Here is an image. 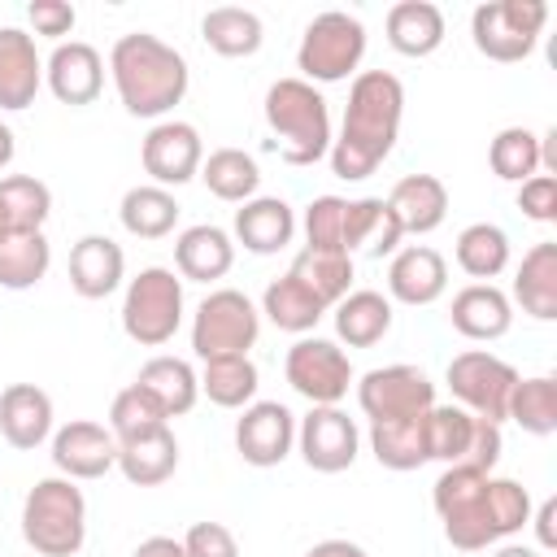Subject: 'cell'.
Instances as JSON below:
<instances>
[{
    "mask_svg": "<svg viewBox=\"0 0 557 557\" xmlns=\"http://www.w3.org/2000/svg\"><path fill=\"white\" fill-rule=\"evenodd\" d=\"M257 366L252 357H213L200 370V392L218 405V409H248L257 400Z\"/></svg>",
    "mask_w": 557,
    "mask_h": 557,
    "instance_id": "74e56055",
    "label": "cell"
},
{
    "mask_svg": "<svg viewBox=\"0 0 557 557\" xmlns=\"http://www.w3.org/2000/svg\"><path fill=\"white\" fill-rule=\"evenodd\" d=\"M487 165L505 183H527L540 170V135L527 126H505L487 148Z\"/></svg>",
    "mask_w": 557,
    "mask_h": 557,
    "instance_id": "f6af8a7d",
    "label": "cell"
},
{
    "mask_svg": "<svg viewBox=\"0 0 557 557\" xmlns=\"http://www.w3.org/2000/svg\"><path fill=\"white\" fill-rule=\"evenodd\" d=\"M265 126L287 165H318L331 152V109L326 96L305 78H278L265 91Z\"/></svg>",
    "mask_w": 557,
    "mask_h": 557,
    "instance_id": "3957f363",
    "label": "cell"
},
{
    "mask_svg": "<svg viewBox=\"0 0 557 557\" xmlns=\"http://www.w3.org/2000/svg\"><path fill=\"white\" fill-rule=\"evenodd\" d=\"M117 218L126 226V235L135 239H165L178 222V200L170 187H157V183H139L122 196L117 205Z\"/></svg>",
    "mask_w": 557,
    "mask_h": 557,
    "instance_id": "f546056e",
    "label": "cell"
},
{
    "mask_svg": "<svg viewBox=\"0 0 557 557\" xmlns=\"http://www.w3.org/2000/svg\"><path fill=\"white\" fill-rule=\"evenodd\" d=\"M0 435L22 453L52 440V396L35 383H9L0 392Z\"/></svg>",
    "mask_w": 557,
    "mask_h": 557,
    "instance_id": "44dd1931",
    "label": "cell"
},
{
    "mask_svg": "<svg viewBox=\"0 0 557 557\" xmlns=\"http://www.w3.org/2000/svg\"><path fill=\"white\" fill-rule=\"evenodd\" d=\"M292 444H296V413L283 400H252L235 422V448L257 470L287 461Z\"/></svg>",
    "mask_w": 557,
    "mask_h": 557,
    "instance_id": "9a60e30c",
    "label": "cell"
},
{
    "mask_svg": "<svg viewBox=\"0 0 557 557\" xmlns=\"http://www.w3.org/2000/svg\"><path fill=\"white\" fill-rule=\"evenodd\" d=\"M200 35L205 44L218 52V57H252L261 44H265V26L252 9H239V4H222V9H209L205 22H200Z\"/></svg>",
    "mask_w": 557,
    "mask_h": 557,
    "instance_id": "d590c367",
    "label": "cell"
},
{
    "mask_svg": "<svg viewBox=\"0 0 557 557\" xmlns=\"http://www.w3.org/2000/svg\"><path fill=\"white\" fill-rule=\"evenodd\" d=\"M44 87V61L35 52V35L17 26H0V109L22 113L35 104Z\"/></svg>",
    "mask_w": 557,
    "mask_h": 557,
    "instance_id": "d6986e66",
    "label": "cell"
},
{
    "mask_svg": "<svg viewBox=\"0 0 557 557\" xmlns=\"http://www.w3.org/2000/svg\"><path fill=\"white\" fill-rule=\"evenodd\" d=\"M344 226H348V200L344 196H318V200L305 205V239H309L305 248L348 257Z\"/></svg>",
    "mask_w": 557,
    "mask_h": 557,
    "instance_id": "bcb514c9",
    "label": "cell"
},
{
    "mask_svg": "<svg viewBox=\"0 0 557 557\" xmlns=\"http://www.w3.org/2000/svg\"><path fill=\"white\" fill-rule=\"evenodd\" d=\"M487 557H540L535 548H527V544H500L496 553H487Z\"/></svg>",
    "mask_w": 557,
    "mask_h": 557,
    "instance_id": "9f6ffc18",
    "label": "cell"
},
{
    "mask_svg": "<svg viewBox=\"0 0 557 557\" xmlns=\"http://www.w3.org/2000/svg\"><path fill=\"white\" fill-rule=\"evenodd\" d=\"M400 222L396 213L387 209V200L379 196H361V200H348V226H344V244H348V257L357 248H366L370 257H387L396 252L400 244Z\"/></svg>",
    "mask_w": 557,
    "mask_h": 557,
    "instance_id": "4dcf8cb0",
    "label": "cell"
},
{
    "mask_svg": "<svg viewBox=\"0 0 557 557\" xmlns=\"http://www.w3.org/2000/svg\"><path fill=\"white\" fill-rule=\"evenodd\" d=\"M444 522V540L461 553H483L509 535H518L531 522V492L518 479H496L487 474V483L461 500L457 509L440 513Z\"/></svg>",
    "mask_w": 557,
    "mask_h": 557,
    "instance_id": "277c9868",
    "label": "cell"
},
{
    "mask_svg": "<svg viewBox=\"0 0 557 557\" xmlns=\"http://www.w3.org/2000/svg\"><path fill=\"white\" fill-rule=\"evenodd\" d=\"M305 557H366V548L352 540H318Z\"/></svg>",
    "mask_w": 557,
    "mask_h": 557,
    "instance_id": "f5cc1de1",
    "label": "cell"
},
{
    "mask_svg": "<svg viewBox=\"0 0 557 557\" xmlns=\"http://www.w3.org/2000/svg\"><path fill=\"white\" fill-rule=\"evenodd\" d=\"M357 405L370 422H400V418H422L435 405V383L418 366H379L366 370L357 383Z\"/></svg>",
    "mask_w": 557,
    "mask_h": 557,
    "instance_id": "7c38bea8",
    "label": "cell"
},
{
    "mask_svg": "<svg viewBox=\"0 0 557 557\" xmlns=\"http://www.w3.org/2000/svg\"><path fill=\"white\" fill-rule=\"evenodd\" d=\"M126 278V252L109 235H83L70 248V287L83 300H104Z\"/></svg>",
    "mask_w": 557,
    "mask_h": 557,
    "instance_id": "ffe728a7",
    "label": "cell"
},
{
    "mask_svg": "<svg viewBox=\"0 0 557 557\" xmlns=\"http://www.w3.org/2000/svg\"><path fill=\"white\" fill-rule=\"evenodd\" d=\"M200 178H205V187H209L218 200H226V205H244V200H252L257 187H261V170H257V161H252L244 148H213V152L200 161Z\"/></svg>",
    "mask_w": 557,
    "mask_h": 557,
    "instance_id": "8d00e7d4",
    "label": "cell"
},
{
    "mask_svg": "<svg viewBox=\"0 0 557 557\" xmlns=\"http://www.w3.org/2000/svg\"><path fill=\"white\" fill-rule=\"evenodd\" d=\"M13 152H17V144H13V131H9L4 122H0V170H9Z\"/></svg>",
    "mask_w": 557,
    "mask_h": 557,
    "instance_id": "11a10c76",
    "label": "cell"
},
{
    "mask_svg": "<svg viewBox=\"0 0 557 557\" xmlns=\"http://www.w3.org/2000/svg\"><path fill=\"white\" fill-rule=\"evenodd\" d=\"M261 335V313L257 305L235 292V287H218L196 305L191 318V352L200 361L213 357H248V348Z\"/></svg>",
    "mask_w": 557,
    "mask_h": 557,
    "instance_id": "9c48e42d",
    "label": "cell"
},
{
    "mask_svg": "<svg viewBox=\"0 0 557 557\" xmlns=\"http://www.w3.org/2000/svg\"><path fill=\"white\" fill-rule=\"evenodd\" d=\"M387 209L400 222V235H431L448 218V187L435 174H405L387 191Z\"/></svg>",
    "mask_w": 557,
    "mask_h": 557,
    "instance_id": "603a6c76",
    "label": "cell"
},
{
    "mask_svg": "<svg viewBox=\"0 0 557 557\" xmlns=\"http://www.w3.org/2000/svg\"><path fill=\"white\" fill-rule=\"evenodd\" d=\"M457 265L470 274V278H496L505 265H509V235L496 226V222H470L461 235H457Z\"/></svg>",
    "mask_w": 557,
    "mask_h": 557,
    "instance_id": "b9f144b4",
    "label": "cell"
},
{
    "mask_svg": "<svg viewBox=\"0 0 557 557\" xmlns=\"http://www.w3.org/2000/svg\"><path fill=\"white\" fill-rule=\"evenodd\" d=\"M174 265H178V278H191V283H218L231 274L235 265V239L222 231V226H187L178 239H174Z\"/></svg>",
    "mask_w": 557,
    "mask_h": 557,
    "instance_id": "d4e9b609",
    "label": "cell"
},
{
    "mask_svg": "<svg viewBox=\"0 0 557 557\" xmlns=\"http://www.w3.org/2000/svg\"><path fill=\"white\" fill-rule=\"evenodd\" d=\"M296 448H300V457H305L309 470L339 474V470H348L357 461L361 431H357V422L339 405H313L296 422Z\"/></svg>",
    "mask_w": 557,
    "mask_h": 557,
    "instance_id": "4fadbf2b",
    "label": "cell"
},
{
    "mask_svg": "<svg viewBox=\"0 0 557 557\" xmlns=\"http://www.w3.org/2000/svg\"><path fill=\"white\" fill-rule=\"evenodd\" d=\"M26 17H30L35 35H48V39H57V44H65V35H70L74 22H78L74 4H65V0H30V4H26Z\"/></svg>",
    "mask_w": 557,
    "mask_h": 557,
    "instance_id": "681fc988",
    "label": "cell"
},
{
    "mask_svg": "<svg viewBox=\"0 0 557 557\" xmlns=\"http://www.w3.org/2000/svg\"><path fill=\"white\" fill-rule=\"evenodd\" d=\"M444 379H448L453 400H457L466 413L487 418V422H496V426L505 422V413H509V392H513V383H518V370H513L509 361H500L496 352H483V348H466V352H457V357L448 361Z\"/></svg>",
    "mask_w": 557,
    "mask_h": 557,
    "instance_id": "30bf717a",
    "label": "cell"
},
{
    "mask_svg": "<svg viewBox=\"0 0 557 557\" xmlns=\"http://www.w3.org/2000/svg\"><path fill=\"white\" fill-rule=\"evenodd\" d=\"M518 209L531 222H557V174H531L518 183Z\"/></svg>",
    "mask_w": 557,
    "mask_h": 557,
    "instance_id": "c3c4849f",
    "label": "cell"
},
{
    "mask_svg": "<svg viewBox=\"0 0 557 557\" xmlns=\"http://www.w3.org/2000/svg\"><path fill=\"white\" fill-rule=\"evenodd\" d=\"M117 470L135 487H161L178 470V440H174V431L161 426V431H152L144 440L117 444Z\"/></svg>",
    "mask_w": 557,
    "mask_h": 557,
    "instance_id": "f1b7e54d",
    "label": "cell"
},
{
    "mask_svg": "<svg viewBox=\"0 0 557 557\" xmlns=\"http://www.w3.org/2000/svg\"><path fill=\"white\" fill-rule=\"evenodd\" d=\"M52 466L65 479H74V483L104 479L117 466V440H113L109 426L87 422V418H74L61 431H52Z\"/></svg>",
    "mask_w": 557,
    "mask_h": 557,
    "instance_id": "2e32d148",
    "label": "cell"
},
{
    "mask_svg": "<svg viewBox=\"0 0 557 557\" xmlns=\"http://www.w3.org/2000/svg\"><path fill=\"white\" fill-rule=\"evenodd\" d=\"M553 522H557V500H544V505L535 509V540H540V548H553V544H557Z\"/></svg>",
    "mask_w": 557,
    "mask_h": 557,
    "instance_id": "816d5d0a",
    "label": "cell"
},
{
    "mask_svg": "<svg viewBox=\"0 0 557 557\" xmlns=\"http://www.w3.org/2000/svg\"><path fill=\"white\" fill-rule=\"evenodd\" d=\"M400 117H405V87L396 74L387 70H361L348 87V104H344V126L339 139H331V174L361 183L370 178L396 148L400 135Z\"/></svg>",
    "mask_w": 557,
    "mask_h": 557,
    "instance_id": "6da1fadb",
    "label": "cell"
},
{
    "mask_svg": "<svg viewBox=\"0 0 557 557\" xmlns=\"http://www.w3.org/2000/svg\"><path fill=\"white\" fill-rule=\"evenodd\" d=\"M366 57V26L361 17L344 13V9H326L318 13L296 48V70L305 83H344L348 74H357Z\"/></svg>",
    "mask_w": 557,
    "mask_h": 557,
    "instance_id": "52a82bcc",
    "label": "cell"
},
{
    "mask_svg": "<svg viewBox=\"0 0 557 557\" xmlns=\"http://www.w3.org/2000/svg\"><path fill=\"white\" fill-rule=\"evenodd\" d=\"M453 331L466 335V339H479V344H492L500 335H509L513 326V300L496 287V283H470L453 296Z\"/></svg>",
    "mask_w": 557,
    "mask_h": 557,
    "instance_id": "7402d4cb",
    "label": "cell"
},
{
    "mask_svg": "<svg viewBox=\"0 0 557 557\" xmlns=\"http://www.w3.org/2000/svg\"><path fill=\"white\" fill-rule=\"evenodd\" d=\"M183 326V278L165 265H148L126 283L122 331L139 348H161Z\"/></svg>",
    "mask_w": 557,
    "mask_h": 557,
    "instance_id": "8992f818",
    "label": "cell"
},
{
    "mask_svg": "<svg viewBox=\"0 0 557 557\" xmlns=\"http://www.w3.org/2000/svg\"><path fill=\"white\" fill-rule=\"evenodd\" d=\"M22 540L39 557H74L87 540V500L83 487L65 474L39 479L22 500Z\"/></svg>",
    "mask_w": 557,
    "mask_h": 557,
    "instance_id": "5b68a950",
    "label": "cell"
},
{
    "mask_svg": "<svg viewBox=\"0 0 557 557\" xmlns=\"http://www.w3.org/2000/svg\"><path fill=\"white\" fill-rule=\"evenodd\" d=\"M287 274H292L313 300H322L326 309H335V305L352 292V257H339V252L300 248Z\"/></svg>",
    "mask_w": 557,
    "mask_h": 557,
    "instance_id": "d6a6232c",
    "label": "cell"
},
{
    "mask_svg": "<svg viewBox=\"0 0 557 557\" xmlns=\"http://www.w3.org/2000/svg\"><path fill=\"white\" fill-rule=\"evenodd\" d=\"M0 209L9 218V231H44L52 213V191L35 174H9L0 178Z\"/></svg>",
    "mask_w": 557,
    "mask_h": 557,
    "instance_id": "ee69618b",
    "label": "cell"
},
{
    "mask_svg": "<svg viewBox=\"0 0 557 557\" xmlns=\"http://www.w3.org/2000/svg\"><path fill=\"white\" fill-rule=\"evenodd\" d=\"M387 44L400 52V57H431L440 44H444V13L440 4L431 0H400L387 9Z\"/></svg>",
    "mask_w": 557,
    "mask_h": 557,
    "instance_id": "484cf974",
    "label": "cell"
},
{
    "mask_svg": "<svg viewBox=\"0 0 557 557\" xmlns=\"http://www.w3.org/2000/svg\"><path fill=\"white\" fill-rule=\"evenodd\" d=\"M9 235V218H4V209H0V239Z\"/></svg>",
    "mask_w": 557,
    "mask_h": 557,
    "instance_id": "6f0895ef",
    "label": "cell"
},
{
    "mask_svg": "<svg viewBox=\"0 0 557 557\" xmlns=\"http://www.w3.org/2000/svg\"><path fill=\"white\" fill-rule=\"evenodd\" d=\"M139 161H144V174H148L157 187H178V183H187V178L200 174V161H205L200 131H196L191 122L165 117V122H157V126L144 135Z\"/></svg>",
    "mask_w": 557,
    "mask_h": 557,
    "instance_id": "5bb4252c",
    "label": "cell"
},
{
    "mask_svg": "<svg viewBox=\"0 0 557 557\" xmlns=\"http://www.w3.org/2000/svg\"><path fill=\"white\" fill-rule=\"evenodd\" d=\"M513 300L535 322H553L557 318V244L553 239H544V244L522 252V265L513 274Z\"/></svg>",
    "mask_w": 557,
    "mask_h": 557,
    "instance_id": "4316f807",
    "label": "cell"
},
{
    "mask_svg": "<svg viewBox=\"0 0 557 557\" xmlns=\"http://www.w3.org/2000/svg\"><path fill=\"white\" fill-rule=\"evenodd\" d=\"M135 383L148 387L170 418L191 413V405L200 400V374L183 357H152V361H144Z\"/></svg>",
    "mask_w": 557,
    "mask_h": 557,
    "instance_id": "836d02e7",
    "label": "cell"
},
{
    "mask_svg": "<svg viewBox=\"0 0 557 557\" xmlns=\"http://www.w3.org/2000/svg\"><path fill=\"white\" fill-rule=\"evenodd\" d=\"M161 426H170V413L161 409V400H157L148 387L131 383V387H122V392L113 396V405H109V431H113L117 444L144 440V435H152V431H161Z\"/></svg>",
    "mask_w": 557,
    "mask_h": 557,
    "instance_id": "60d3db41",
    "label": "cell"
},
{
    "mask_svg": "<svg viewBox=\"0 0 557 557\" xmlns=\"http://www.w3.org/2000/svg\"><path fill=\"white\" fill-rule=\"evenodd\" d=\"M44 83L61 104L83 109L104 91V57L83 39H65L44 61Z\"/></svg>",
    "mask_w": 557,
    "mask_h": 557,
    "instance_id": "e0dca14e",
    "label": "cell"
},
{
    "mask_svg": "<svg viewBox=\"0 0 557 557\" xmlns=\"http://www.w3.org/2000/svg\"><path fill=\"white\" fill-rule=\"evenodd\" d=\"M448 287V265L435 248L426 244H409V248H396L392 252V265H387V300H400L409 309H422V305H435Z\"/></svg>",
    "mask_w": 557,
    "mask_h": 557,
    "instance_id": "ac0fdd59",
    "label": "cell"
},
{
    "mask_svg": "<svg viewBox=\"0 0 557 557\" xmlns=\"http://www.w3.org/2000/svg\"><path fill=\"white\" fill-rule=\"evenodd\" d=\"M261 313H265L278 331L309 335V331L322 322L326 305H322V300H313V296H309L292 274H283V278H274V283L265 287V296H261Z\"/></svg>",
    "mask_w": 557,
    "mask_h": 557,
    "instance_id": "f35d334b",
    "label": "cell"
},
{
    "mask_svg": "<svg viewBox=\"0 0 557 557\" xmlns=\"http://www.w3.org/2000/svg\"><path fill=\"white\" fill-rule=\"evenodd\" d=\"M540 165H544V174H557V131L540 135Z\"/></svg>",
    "mask_w": 557,
    "mask_h": 557,
    "instance_id": "db71d44e",
    "label": "cell"
},
{
    "mask_svg": "<svg viewBox=\"0 0 557 557\" xmlns=\"http://www.w3.org/2000/svg\"><path fill=\"white\" fill-rule=\"evenodd\" d=\"M109 74L131 117H165L187 96V83H191L187 57L148 30H131L113 44Z\"/></svg>",
    "mask_w": 557,
    "mask_h": 557,
    "instance_id": "7a4b0ae2",
    "label": "cell"
},
{
    "mask_svg": "<svg viewBox=\"0 0 557 557\" xmlns=\"http://www.w3.org/2000/svg\"><path fill=\"white\" fill-rule=\"evenodd\" d=\"M474 426H479V418L466 413L461 405H431L426 409V457L444 461V466L466 461L470 444H474Z\"/></svg>",
    "mask_w": 557,
    "mask_h": 557,
    "instance_id": "ab89813d",
    "label": "cell"
},
{
    "mask_svg": "<svg viewBox=\"0 0 557 557\" xmlns=\"http://www.w3.org/2000/svg\"><path fill=\"white\" fill-rule=\"evenodd\" d=\"M52 265V244L44 231H9L0 239V287L26 292Z\"/></svg>",
    "mask_w": 557,
    "mask_h": 557,
    "instance_id": "e575fe53",
    "label": "cell"
},
{
    "mask_svg": "<svg viewBox=\"0 0 557 557\" xmlns=\"http://www.w3.org/2000/svg\"><path fill=\"white\" fill-rule=\"evenodd\" d=\"M292 235H296V213L283 196H252L244 200V209H235V239L257 257L283 252Z\"/></svg>",
    "mask_w": 557,
    "mask_h": 557,
    "instance_id": "cb8c5ba5",
    "label": "cell"
},
{
    "mask_svg": "<svg viewBox=\"0 0 557 557\" xmlns=\"http://www.w3.org/2000/svg\"><path fill=\"white\" fill-rule=\"evenodd\" d=\"M527 435H553L557 431V379L553 374H535V379H518L509 392V413Z\"/></svg>",
    "mask_w": 557,
    "mask_h": 557,
    "instance_id": "7bdbcfd3",
    "label": "cell"
},
{
    "mask_svg": "<svg viewBox=\"0 0 557 557\" xmlns=\"http://www.w3.org/2000/svg\"><path fill=\"white\" fill-rule=\"evenodd\" d=\"M131 557H187L183 553V540H170V535H148Z\"/></svg>",
    "mask_w": 557,
    "mask_h": 557,
    "instance_id": "f907efd6",
    "label": "cell"
},
{
    "mask_svg": "<svg viewBox=\"0 0 557 557\" xmlns=\"http://www.w3.org/2000/svg\"><path fill=\"white\" fill-rule=\"evenodd\" d=\"M283 374L292 383L296 396H305L309 405H339L352 387V361L335 339L322 335H300L287 348Z\"/></svg>",
    "mask_w": 557,
    "mask_h": 557,
    "instance_id": "8fae6325",
    "label": "cell"
},
{
    "mask_svg": "<svg viewBox=\"0 0 557 557\" xmlns=\"http://www.w3.org/2000/svg\"><path fill=\"white\" fill-rule=\"evenodd\" d=\"M544 22H548L544 0H492L470 13V39L487 61L513 65L535 52Z\"/></svg>",
    "mask_w": 557,
    "mask_h": 557,
    "instance_id": "ba28073f",
    "label": "cell"
},
{
    "mask_svg": "<svg viewBox=\"0 0 557 557\" xmlns=\"http://www.w3.org/2000/svg\"><path fill=\"white\" fill-rule=\"evenodd\" d=\"M370 453L383 470H418L426 466V413L400 422H370Z\"/></svg>",
    "mask_w": 557,
    "mask_h": 557,
    "instance_id": "1f68e13d",
    "label": "cell"
},
{
    "mask_svg": "<svg viewBox=\"0 0 557 557\" xmlns=\"http://www.w3.org/2000/svg\"><path fill=\"white\" fill-rule=\"evenodd\" d=\"M183 553L187 557H239V544H235L231 527H222V522H191L183 535Z\"/></svg>",
    "mask_w": 557,
    "mask_h": 557,
    "instance_id": "7dc6e473",
    "label": "cell"
},
{
    "mask_svg": "<svg viewBox=\"0 0 557 557\" xmlns=\"http://www.w3.org/2000/svg\"><path fill=\"white\" fill-rule=\"evenodd\" d=\"M392 331V300L374 287H357L335 305V335L348 348H374Z\"/></svg>",
    "mask_w": 557,
    "mask_h": 557,
    "instance_id": "83f0119b",
    "label": "cell"
}]
</instances>
